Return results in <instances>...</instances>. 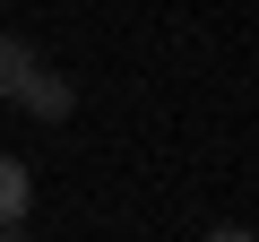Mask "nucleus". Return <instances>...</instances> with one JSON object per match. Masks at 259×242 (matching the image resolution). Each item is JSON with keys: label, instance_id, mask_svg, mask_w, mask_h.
Returning <instances> with one entry per match:
<instances>
[{"label": "nucleus", "instance_id": "obj_1", "mask_svg": "<svg viewBox=\"0 0 259 242\" xmlns=\"http://www.w3.org/2000/svg\"><path fill=\"white\" fill-rule=\"evenodd\" d=\"M18 104H26L35 121H69V104H78V87H69L61 69H35V78L18 87Z\"/></svg>", "mask_w": 259, "mask_h": 242}, {"label": "nucleus", "instance_id": "obj_2", "mask_svg": "<svg viewBox=\"0 0 259 242\" xmlns=\"http://www.w3.org/2000/svg\"><path fill=\"white\" fill-rule=\"evenodd\" d=\"M26 78H35V44L26 35H0V104H18Z\"/></svg>", "mask_w": 259, "mask_h": 242}, {"label": "nucleus", "instance_id": "obj_3", "mask_svg": "<svg viewBox=\"0 0 259 242\" xmlns=\"http://www.w3.org/2000/svg\"><path fill=\"white\" fill-rule=\"evenodd\" d=\"M26 208H35V182H26V165H18V156H0V225H18Z\"/></svg>", "mask_w": 259, "mask_h": 242}, {"label": "nucleus", "instance_id": "obj_4", "mask_svg": "<svg viewBox=\"0 0 259 242\" xmlns=\"http://www.w3.org/2000/svg\"><path fill=\"white\" fill-rule=\"evenodd\" d=\"M207 242H259V233H250V225H216Z\"/></svg>", "mask_w": 259, "mask_h": 242}, {"label": "nucleus", "instance_id": "obj_5", "mask_svg": "<svg viewBox=\"0 0 259 242\" xmlns=\"http://www.w3.org/2000/svg\"><path fill=\"white\" fill-rule=\"evenodd\" d=\"M0 242H18V225H0Z\"/></svg>", "mask_w": 259, "mask_h": 242}]
</instances>
